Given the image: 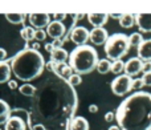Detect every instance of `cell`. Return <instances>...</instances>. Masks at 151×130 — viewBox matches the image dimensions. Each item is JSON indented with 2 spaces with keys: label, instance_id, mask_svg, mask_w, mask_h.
I'll return each mask as SVG.
<instances>
[{
  "label": "cell",
  "instance_id": "60d3db41",
  "mask_svg": "<svg viewBox=\"0 0 151 130\" xmlns=\"http://www.w3.org/2000/svg\"><path fill=\"white\" fill-rule=\"evenodd\" d=\"M109 16H111L113 19H118V20L122 17V15H121V13H113V15H109Z\"/></svg>",
  "mask_w": 151,
  "mask_h": 130
},
{
  "label": "cell",
  "instance_id": "ba28073f",
  "mask_svg": "<svg viewBox=\"0 0 151 130\" xmlns=\"http://www.w3.org/2000/svg\"><path fill=\"white\" fill-rule=\"evenodd\" d=\"M69 39L77 47H82V45H86L88 40H90V32L85 27H74L73 29H70Z\"/></svg>",
  "mask_w": 151,
  "mask_h": 130
},
{
  "label": "cell",
  "instance_id": "74e56055",
  "mask_svg": "<svg viewBox=\"0 0 151 130\" xmlns=\"http://www.w3.org/2000/svg\"><path fill=\"white\" fill-rule=\"evenodd\" d=\"M64 41H65V40H55V41H53L52 44H53V47H55L56 49H57V48H61V47H63Z\"/></svg>",
  "mask_w": 151,
  "mask_h": 130
},
{
  "label": "cell",
  "instance_id": "30bf717a",
  "mask_svg": "<svg viewBox=\"0 0 151 130\" xmlns=\"http://www.w3.org/2000/svg\"><path fill=\"white\" fill-rule=\"evenodd\" d=\"M143 70V61L138 57H133L125 63V74L135 77Z\"/></svg>",
  "mask_w": 151,
  "mask_h": 130
},
{
  "label": "cell",
  "instance_id": "603a6c76",
  "mask_svg": "<svg viewBox=\"0 0 151 130\" xmlns=\"http://www.w3.org/2000/svg\"><path fill=\"white\" fill-rule=\"evenodd\" d=\"M111 65L113 63L107 58H102V60L98 61V65H97V70H98L99 74H106V73L111 72Z\"/></svg>",
  "mask_w": 151,
  "mask_h": 130
},
{
  "label": "cell",
  "instance_id": "44dd1931",
  "mask_svg": "<svg viewBox=\"0 0 151 130\" xmlns=\"http://www.w3.org/2000/svg\"><path fill=\"white\" fill-rule=\"evenodd\" d=\"M134 24H137V15H131V13H125L122 17L119 19V25L125 29L133 28Z\"/></svg>",
  "mask_w": 151,
  "mask_h": 130
},
{
  "label": "cell",
  "instance_id": "484cf974",
  "mask_svg": "<svg viewBox=\"0 0 151 130\" xmlns=\"http://www.w3.org/2000/svg\"><path fill=\"white\" fill-rule=\"evenodd\" d=\"M35 35H36V31L33 29V27H24V28L20 31V36L23 37L25 43L33 40L35 39Z\"/></svg>",
  "mask_w": 151,
  "mask_h": 130
},
{
  "label": "cell",
  "instance_id": "1f68e13d",
  "mask_svg": "<svg viewBox=\"0 0 151 130\" xmlns=\"http://www.w3.org/2000/svg\"><path fill=\"white\" fill-rule=\"evenodd\" d=\"M45 68H47V69L49 70L50 73H55L56 68H57V63H56V61H53V60H50L49 63H47V65H45Z\"/></svg>",
  "mask_w": 151,
  "mask_h": 130
},
{
  "label": "cell",
  "instance_id": "d590c367",
  "mask_svg": "<svg viewBox=\"0 0 151 130\" xmlns=\"http://www.w3.org/2000/svg\"><path fill=\"white\" fill-rule=\"evenodd\" d=\"M8 88H9L11 90H15V89H17V81H16V80H11L9 82H8Z\"/></svg>",
  "mask_w": 151,
  "mask_h": 130
},
{
  "label": "cell",
  "instance_id": "9a60e30c",
  "mask_svg": "<svg viewBox=\"0 0 151 130\" xmlns=\"http://www.w3.org/2000/svg\"><path fill=\"white\" fill-rule=\"evenodd\" d=\"M137 52H138V58H141L143 63L151 61V39L145 40L141 47L137 49Z\"/></svg>",
  "mask_w": 151,
  "mask_h": 130
},
{
  "label": "cell",
  "instance_id": "7c38bea8",
  "mask_svg": "<svg viewBox=\"0 0 151 130\" xmlns=\"http://www.w3.org/2000/svg\"><path fill=\"white\" fill-rule=\"evenodd\" d=\"M109 33L105 28H93L90 31V41L94 45H104L109 40Z\"/></svg>",
  "mask_w": 151,
  "mask_h": 130
},
{
  "label": "cell",
  "instance_id": "e0dca14e",
  "mask_svg": "<svg viewBox=\"0 0 151 130\" xmlns=\"http://www.w3.org/2000/svg\"><path fill=\"white\" fill-rule=\"evenodd\" d=\"M12 116V109L8 105V102H5L4 100L0 98V125H5L8 122V120Z\"/></svg>",
  "mask_w": 151,
  "mask_h": 130
},
{
  "label": "cell",
  "instance_id": "f35d334b",
  "mask_svg": "<svg viewBox=\"0 0 151 130\" xmlns=\"http://www.w3.org/2000/svg\"><path fill=\"white\" fill-rule=\"evenodd\" d=\"M55 49H56V48L53 47V44H52V43H48V44H45V51H47L48 53H52Z\"/></svg>",
  "mask_w": 151,
  "mask_h": 130
},
{
  "label": "cell",
  "instance_id": "2e32d148",
  "mask_svg": "<svg viewBox=\"0 0 151 130\" xmlns=\"http://www.w3.org/2000/svg\"><path fill=\"white\" fill-rule=\"evenodd\" d=\"M73 72H74V70L72 69L70 65L64 63V64H57V68H56V70H55V73H53V74H56L57 77H60V78H63V80L68 81L69 78L74 74Z\"/></svg>",
  "mask_w": 151,
  "mask_h": 130
},
{
  "label": "cell",
  "instance_id": "4dcf8cb0",
  "mask_svg": "<svg viewBox=\"0 0 151 130\" xmlns=\"http://www.w3.org/2000/svg\"><path fill=\"white\" fill-rule=\"evenodd\" d=\"M142 80H143L145 86H149V88H151V72L143 73V76H142Z\"/></svg>",
  "mask_w": 151,
  "mask_h": 130
},
{
  "label": "cell",
  "instance_id": "3957f363",
  "mask_svg": "<svg viewBox=\"0 0 151 130\" xmlns=\"http://www.w3.org/2000/svg\"><path fill=\"white\" fill-rule=\"evenodd\" d=\"M44 56L32 48H25L16 53L11 60V68L15 77L20 81L28 82V81L36 80L40 77L45 68Z\"/></svg>",
  "mask_w": 151,
  "mask_h": 130
},
{
  "label": "cell",
  "instance_id": "5bb4252c",
  "mask_svg": "<svg viewBox=\"0 0 151 130\" xmlns=\"http://www.w3.org/2000/svg\"><path fill=\"white\" fill-rule=\"evenodd\" d=\"M88 20L94 28H104V25L109 20V15H106V13H89Z\"/></svg>",
  "mask_w": 151,
  "mask_h": 130
},
{
  "label": "cell",
  "instance_id": "4316f807",
  "mask_svg": "<svg viewBox=\"0 0 151 130\" xmlns=\"http://www.w3.org/2000/svg\"><path fill=\"white\" fill-rule=\"evenodd\" d=\"M111 72L114 74H118L121 76V73L125 72V63L122 60H118V61H114L111 65Z\"/></svg>",
  "mask_w": 151,
  "mask_h": 130
},
{
  "label": "cell",
  "instance_id": "cb8c5ba5",
  "mask_svg": "<svg viewBox=\"0 0 151 130\" xmlns=\"http://www.w3.org/2000/svg\"><path fill=\"white\" fill-rule=\"evenodd\" d=\"M19 92H20L23 96H25V97H32V98H33L35 94H36V92H37V88L27 82V84H23V85L19 88Z\"/></svg>",
  "mask_w": 151,
  "mask_h": 130
},
{
  "label": "cell",
  "instance_id": "7bdbcfd3",
  "mask_svg": "<svg viewBox=\"0 0 151 130\" xmlns=\"http://www.w3.org/2000/svg\"><path fill=\"white\" fill-rule=\"evenodd\" d=\"M109 130H122V129H121L119 126H115V125H114V126H110Z\"/></svg>",
  "mask_w": 151,
  "mask_h": 130
},
{
  "label": "cell",
  "instance_id": "9c48e42d",
  "mask_svg": "<svg viewBox=\"0 0 151 130\" xmlns=\"http://www.w3.org/2000/svg\"><path fill=\"white\" fill-rule=\"evenodd\" d=\"M28 19H29V24L33 28H36V31L37 29L47 28L50 23V15H48V13H29Z\"/></svg>",
  "mask_w": 151,
  "mask_h": 130
},
{
  "label": "cell",
  "instance_id": "8d00e7d4",
  "mask_svg": "<svg viewBox=\"0 0 151 130\" xmlns=\"http://www.w3.org/2000/svg\"><path fill=\"white\" fill-rule=\"evenodd\" d=\"M5 58H7V51L4 48H0V63L5 61Z\"/></svg>",
  "mask_w": 151,
  "mask_h": 130
},
{
  "label": "cell",
  "instance_id": "277c9868",
  "mask_svg": "<svg viewBox=\"0 0 151 130\" xmlns=\"http://www.w3.org/2000/svg\"><path fill=\"white\" fill-rule=\"evenodd\" d=\"M69 65L77 74H89L97 69L98 65V53L93 47L82 45L74 48V51L69 55Z\"/></svg>",
  "mask_w": 151,
  "mask_h": 130
},
{
  "label": "cell",
  "instance_id": "7a4b0ae2",
  "mask_svg": "<svg viewBox=\"0 0 151 130\" xmlns=\"http://www.w3.org/2000/svg\"><path fill=\"white\" fill-rule=\"evenodd\" d=\"M122 130H151V94L135 92L122 101L115 112Z\"/></svg>",
  "mask_w": 151,
  "mask_h": 130
},
{
  "label": "cell",
  "instance_id": "f546056e",
  "mask_svg": "<svg viewBox=\"0 0 151 130\" xmlns=\"http://www.w3.org/2000/svg\"><path fill=\"white\" fill-rule=\"evenodd\" d=\"M47 31H44V29H37L36 31V35H35V39L37 40V41H44L45 39H47Z\"/></svg>",
  "mask_w": 151,
  "mask_h": 130
},
{
  "label": "cell",
  "instance_id": "ffe728a7",
  "mask_svg": "<svg viewBox=\"0 0 151 130\" xmlns=\"http://www.w3.org/2000/svg\"><path fill=\"white\" fill-rule=\"evenodd\" d=\"M70 130H89V122L86 118L77 116L70 124Z\"/></svg>",
  "mask_w": 151,
  "mask_h": 130
},
{
  "label": "cell",
  "instance_id": "836d02e7",
  "mask_svg": "<svg viewBox=\"0 0 151 130\" xmlns=\"http://www.w3.org/2000/svg\"><path fill=\"white\" fill-rule=\"evenodd\" d=\"M52 16L55 17V21H63V20H65L68 15H65V13H55Z\"/></svg>",
  "mask_w": 151,
  "mask_h": 130
},
{
  "label": "cell",
  "instance_id": "f1b7e54d",
  "mask_svg": "<svg viewBox=\"0 0 151 130\" xmlns=\"http://www.w3.org/2000/svg\"><path fill=\"white\" fill-rule=\"evenodd\" d=\"M145 86L143 80L141 78H133V86H131V90H141L142 88Z\"/></svg>",
  "mask_w": 151,
  "mask_h": 130
},
{
  "label": "cell",
  "instance_id": "d6986e66",
  "mask_svg": "<svg viewBox=\"0 0 151 130\" xmlns=\"http://www.w3.org/2000/svg\"><path fill=\"white\" fill-rule=\"evenodd\" d=\"M11 73H12V68L8 65L5 61L0 63V84L9 82L11 81Z\"/></svg>",
  "mask_w": 151,
  "mask_h": 130
},
{
  "label": "cell",
  "instance_id": "7402d4cb",
  "mask_svg": "<svg viewBox=\"0 0 151 130\" xmlns=\"http://www.w3.org/2000/svg\"><path fill=\"white\" fill-rule=\"evenodd\" d=\"M4 16H5L8 23L15 24L16 25V24H23L28 15H24V13H5Z\"/></svg>",
  "mask_w": 151,
  "mask_h": 130
},
{
  "label": "cell",
  "instance_id": "d6a6232c",
  "mask_svg": "<svg viewBox=\"0 0 151 130\" xmlns=\"http://www.w3.org/2000/svg\"><path fill=\"white\" fill-rule=\"evenodd\" d=\"M114 118H115L114 112H107L106 114H105V121H106V122H113Z\"/></svg>",
  "mask_w": 151,
  "mask_h": 130
},
{
  "label": "cell",
  "instance_id": "4fadbf2b",
  "mask_svg": "<svg viewBox=\"0 0 151 130\" xmlns=\"http://www.w3.org/2000/svg\"><path fill=\"white\" fill-rule=\"evenodd\" d=\"M137 27L142 33H151V13L137 15Z\"/></svg>",
  "mask_w": 151,
  "mask_h": 130
},
{
  "label": "cell",
  "instance_id": "ab89813d",
  "mask_svg": "<svg viewBox=\"0 0 151 130\" xmlns=\"http://www.w3.org/2000/svg\"><path fill=\"white\" fill-rule=\"evenodd\" d=\"M89 112H90V113H98V106H97V105H94V104L89 105Z\"/></svg>",
  "mask_w": 151,
  "mask_h": 130
},
{
  "label": "cell",
  "instance_id": "83f0119b",
  "mask_svg": "<svg viewBox=\"0 0 151 130\" xmlns=\"http://www.w3.org/2000/svg\"><path fill=\"white\" fill-rule=\"evenodd\" d=\"M68 82L70 84L73 88H76V86H78V85H81V84H82V77H81L80 74H77V73H74V74L68 80Z\"/></svg>",
  "mask_w": 151,
  "mask_h": 130
},
{
  "label": "cell",
  "instance_id": "d4e9b609",
  "mask_svg": "<svg viewBox=\"0 0 151 130\" xmlns=\"http://www.w3.org/2000/svg\"><path fill=\"white\" fill-rule=\"evenodd\" d=\"M143 41H145V40H143V37H142V33H139V32H134V33H131L130 36H129V43H130V47L137 48V49L141 47V44Z\"/></svg>",
  "mask_w": 151,
  "mask_h": 130
},
{
  "label": "cell",
  "instance_id": "ac0fdd59",
  "mask_svg": "<svg viewBox=\"0 0 151 130\" xmlns=\"http://www.w3.org/2000/svg\"><path fill=\"white\" fill-rule=\"evenodd\" d=\"M50 57H52L50 60L56 61L57 64H64L66 63V60H69V53L64 48H57L50 53Z\"/></svg>",
  "mask_w": 151,
  "mask_h": 130
},
{
  "label": "cell",
  "instance_id": "52a82bcc",
  "mask_svg": "<svg viewBox=\"0 0 151 130\" xmlns=\"http://www.w3.org/2000/svg\"><path fill=\"white\" fill-rule=\"evenodd\" d=\"M12 113H15V114L11 116L8 122L4 125V129L5 130H27L29 125V120L20 117L21 109H13Z\"/></svg>",
  "mask_w": 151,
  "mask_h": 130
},
{
  "label": "cell",
  "instance_id": "b9f144b4",
  "mask_svg": "<svg viewBox=\"0 0 151 130\" xmlns=\"http://www.w3.org/2000/svg\"><path fill=\"white\" fill-rule=\"evenodd\" d=\"M39 48H40V43H35L32 45V49H35V51H39Z\"/></svg>",
  "mask_w": 151,
  "mask_h": 130
},
{
  "label": "cell",
  "instance_id": "e575fe53",
  "mask_svg": "<svg viewBox=\"0 0 151 130\" xmlns=\"http://www.w3.org/2000/svg\"><path fill=\"white\" fill-rule=\"evenodd\" d=\"M143 73H149L151 72V61H147V63H143Z\"/></svg>",
  "mask_w": 151,
  "mask_h": 130
},
{
  "label": "cell",
  "instance_id": "8fae6325",
  "mask_svg": "<svg viewBox=\"0 0 151 130\" xmlns=\"http://www.w3.org/2000/svg\"><path fill=\"white\" fill-rule=\"evenodd\" d=\"M66 28L61 21H50L47 27V35L53 40H61V37L65 35Z\"/></svg>",
  "mask_w": 151,
  "mask_h": 130
},
{
  "label": "cell",
  "instance_id": "8992f818",
  "mask_svg": "<svg viewBox=\"0 0 151 130\" xmlns=\"http://www.w3.org/2000/svg\"><path fill=\"white\" fill-rule=\"evenodd\" d=\"M131 86H133V78L127 74H121L111 81L110 88H111L113 94L118 97H123L131 90Z\"/></svg>",
  "mask_w": 151,
  "mask_h": 130
},
{
  "label": "cell",
  "instance_id": "5b68a950",
  "mask_svg": "<svg viewBox=\"0 0 151 130\" xmlns=\"http://www.w3.org/2000/svg\"><path fill=\"white\" fill-rule=\"evenodd\" d=\"M130 49V43H129V36L125 33H114L109 37L107 43L105 44V53H106L107 60L110 61H118L127 55Z\"/></svg>",
  "mask_w": 151,
  "mask_h": 130
},
{
  "label": "cell",
  "instance_id": "6da1fadb",
  "mask_svg": "<svg viewBox=\"0 0 151 130\" xmlns=\"http://www.w3.org/2000/svg\"><path fill=\"white\" fill-rule=\"evenodd\" d=\"M78 106L77 92L66 80L49 76L32 98L29 125H42L47 130H70Z\"/></svg>",
  "mask_w": 151,
  "mask_h": 130
}]
</instances>
